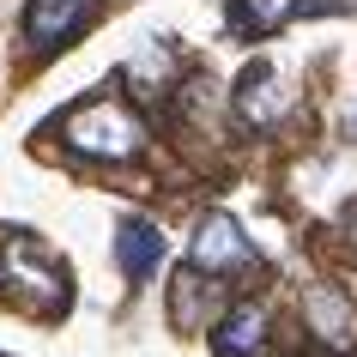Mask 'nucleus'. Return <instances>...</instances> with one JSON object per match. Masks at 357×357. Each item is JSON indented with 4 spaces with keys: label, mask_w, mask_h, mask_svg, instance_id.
Returning <instances> with one entry per match:
<instances>
[{
    "label": "nucleus",
    "mask_w": 357,
    "mask_h": 357,
    "mask_svg": "<svg viewBox=\"0 0 357 357\" xmlns=\"http://www.w3.org/2000/svg\"><path fill=\"white\" fill-rule=\"evenodd\" d=\"M139 139H146V128H139V115L128 109V103H115V97H97V103H85V109L67 115V146L85 151V158H133L139 151Z\"/></svg>",
    "instance_id": "nucleus-1"
},
{
    "label": "nucleus",
    "mask_w": 357,
    "mask_h": 357,
    "mask_svg": "<svg viewBox=\"0 0 357 357\" xmlns=\"http://www.w3.org/2000/svg\"><path fill=\"white\" fill-rule=\"evenodd\" d=\"M0 284L19 303H31V309H61L67 303V279H61L55 266H43L37 243H24V236H13L6 255H0Z\"/></svg>",
    "instance_id": "nucleus-2"
},
{
    "label": "nucleus",
    "mask_w": 357,
    "mask_h": 357,
    "mask_svg": "<svg viewBox=\"0 0 357 357\" xmlns=\"http://www.w3.org/2000/svg\"><path fill=\"white\" fill-rule=\"evenodd\" d=\"M97 0H31L24 6V37L31 49H61V43L79 37V24L91 19Z\"/></svg>",
    "instance_id": "nucleus-3"
},
{
    "label": "nucleus",
    "mask_w": 357,
    "mask_h": 357,
    "mask_svg": "<svg viewBox=\"0 0 357 357\" xmlns=\"http://www.w3.org/2000/svg\"><path fill=\"white\" fill-rule=\"evenodd\" d=\"M230 266H255V248L230 218H206L194 230V273H230Z\"/></svg>",
    "instance_id": "nucleus-4"
},
{
    "label": "nucleus",
    "mask_w": 357,
    "mask_h": 357,
    "mask_svg": "<svg viewBox=\"0 0 357 357\" xmlns=\"http://www.w3.org/2000/svg\"><path fill=\"white\" fill-rule=\"evenodd\" d=\"M115 261H121V273H128V279H151V273H158V261H164V230L146 225V218L121 225V236H115Z\"/></svg>",
    "instance_id": "nucleus-5"
},
{
    "label": "nucleus",
    "mask_w": 357,
    "mask_h": 357,
    "mask_svg": "<svg viewBox=\"0 0 357 357\" xmlns=\"http://www.w3.org/2000/svg\"><path fill=\"white\" fill-rule=\"evenodd\" d=\"M236 115H243L248 128H266V121L284 115V91H279V73L273 67H248L243 91H236Z\"/></svg>",
    "instance_id": "nucleus-6"
},
{
    "label": "nucleus",
    "mask_w": 357,
    "mask_h": 357,
    "mask_svg": "<svg viewBox=\"0 0 357 357\" xmlns=\"http://www.w3.org/2000/svg\"><path fill=\"white\" fill-rule=\"evenodd\" d=\"M266 345V309H230L225 321H218V333H212V351L218 357H255Z\"/></svg>",
    "instance_id": "nucleus-7"
},
{
    "label": "nucleus",
    "mask_w": 357,
    "mask_h": 357,
    "mask_svg": "<svg viewBox=\"0 0 357 357\" xmlns=\"http://www.w3.org/2000/svg\"><path fill=\"white\" fill-rule=\"evenodd\" d=\"M309 321H315V333L327 339V345H345L351 339V309H345V297L339 291H309Z\"/></svg>",
    "instance_id": "nucleus-8"
},
{
    "label": "nucleus",
    "mask_w": 357,
    "mask_h": 357,
    "mask_svg": "<svg viewBox=\"0 0 357 357\" xmlns=\"http://www.w3.org/2000/svg\"><path fill=\"white\" fill-rule=\"evenodd\" d=\"M303 0H243V24L248 31H273L279 19H291Z\"/></svg>",
    "instance_id": "nucleus-9"
},
{
    "label": "nucleus",
    "mask_w": 357,
    "mask_h": 357,
    "mask_svg": "<svg viewBox=\"0 0 357 357\" xmlns=\"http://www.w3.org/2000/svg\"><path fill=\"white\" fill-rule=\"evenodd\" d=\"M345 230H351V243H357V200H351V212H345Z\"/></svg>",
    "instance_id": "nucleus-10"
},
{
    "label": "nucleus",
    "mask_w": 357,
    "mask_h": 357,
    "mask_svg": "<svg viewBox=\"0 0 357 357\" xmlns=\"http://www.w3.org/2000/svg\"><path fill=\"white\" fill-rule=\"evenodd\" d=\"M351 133H357V115H351Z\"/></svg>",
    "instance_id": "nucleus-11"
}]
</instances>
